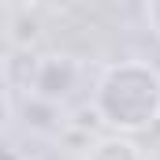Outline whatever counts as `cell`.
I'll return each mask as SVG.
<instances>
[{
	"mask_svg": "<svg viewBox=\"0 0 160 160\" xmlns=\"http://www.w3.org/2000/svg\"><path fill=\"white\" fill-rule=\"evenodd\" d=\"M97 116L119 134H138L160 119V71L145 60H119L93 86Z\"/></svg>",
	"mask_w": 160,
	"mask_h": 160,
	"instance_id": "obj_1",
	"label": "cell"
},
{
	"mask_svg": "<svg viewBox=\"0 0 160 160\" xmlns=\"http://www.w3.org/2000/svg\"><path fill=\"white\" fill-rule=\"evenodd\" d=\"M34 75H52V82H45V86H38V97H45V101H60V97H67V89L75 86V63L67 60V56H45L38 63V71Z\"/></svg>",
	"mask_w": 160,
	"mask_h": 160,
	"instance_id": "obj_2",
	"label": "cell"
},
{
	"mask_svg": "<svg viewBox=\"0 0 160 160\" xmlns=\"http://www.w3.org/2000/svg\"><path fill=\"white\" fill-rule=\"evenodd\" d=\"M89 160H145L142 157V149L130 142V138H104V142H97V149L89 153Z\"/></svg>",
	"mask_w": 160,
	"mask_h": 160,
	"instance_id": "obj_3",
	"label": "cell"
},
{
	"mask_svg": "<svg viewBox=\"0 0 160 160\" xmlns=\"http://www.w3.org/2000/svg\"><path fill=\"white\" fill-rule=\"evenodd\" d=\"M142 19H145V26L153 30V38L160 41V0H149V4H142Z\"/></svg>",
	"mask_w": 160,
	"mask_h": 160,
	"instance_id": "obj_4",
	"label": "cell"
},
{
	"mask_svg": "<svg viewBox=\"0 0 160 160\" xmlns=\"http://www.w3.org/2000/svg\"><path fill=\"white\" fill-rule=\"evenodd\" d=\"M4 123H8V101H4V93H0V130H4Z\"/></svg>",
	"mask_w": 160,
	"mask_h": 160,
	"instance_id": "obj_5",
	"label": "cell"
}]
</instances>
